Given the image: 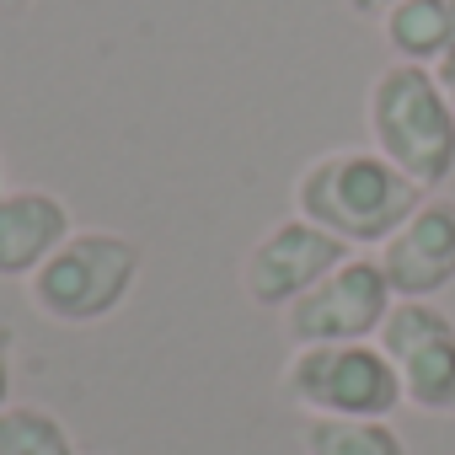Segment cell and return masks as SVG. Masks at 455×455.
<instances>
[{
	"mask_svg": "<svg viewBox=\"0 0 455 455\" xmlns=\"http://www.w3.org/2000/svg\"><path fill=\"white\" fill-rule=\"evenodd\" d=\"M0 182H6V177H0ZM0 193H6V188H0Z\"/></svg>",
	"mask_w": 455,
	"mask_h": 455,
	"instance_id": "17",
	"label": "cell"
},
{
	"mask_svg": "<svg viewBox=\"0 0 455 455\" xmlns=\"http://www.w3.org/2000/svg\"><path fill=\"white\" fill-rule=\"evenodd\" d=\"M70 209L44 188L0 193V279H33L65 242H70Z\"/></svg>",
	"mask_w": 455,
	"mask_h": 455,
	"instance_id": "9",
	"label": "cell"
},
{
	"mask_svg": "<svg viewBox=\"0 0 455 455\" xmlns=\"http://www.w3.org/2000/svg\"><path fill=\"white\" fill-rule=\"evenodd\" d=\"M391 306H396V295H391L380 263L354 252L348 263H338L316 290H306L284 311V332L295 348H306V343H370L380 332V322L391 316Z\"/></svg>",
	"mask_w": 455,
	"mask_h": 455,
	"instance_id": "5",
	"label": "cell"
},
{
	"mask_svg": "<svg viewBox=\"0 0 455 455\" xmlns=\"http://www.w3.org/2000/svg\"><path fill=\"white\" fill-rule=\"evenodd\" d=\"M402 380V402L418 412H455V322L428 300H396L375 332Z\"/></svg>",
	"mask_w": 455,
	"mask_h": 455,
	"instance_id": "6",
	"label": "cell"
},
{
	"mask_svg": "<svg viewBox=\"0 0 455 455\" xmlns=\"http://www.w3.org/2000/svg\"><path fill=\"white\" fill-rule=\"evenodd\" d=\"M391 6H402V0H354V12H380V17H386Z\"/></svg>",
	"mask_w": 455,
	"mask_h": 455,
	"instance_id": "15",
	"label": "cell"
},
{
	"mask_svg": "<svg viewBox=\"0 0 455 455\" xmlns=\"http://www.w3.org/2000/svg\"><path fill=\"white\" fill-rule=\"evenodd\" d=\"M428 193L380 150H327L295 177V214L354 252L380 247Z\"/></svg>",
	"mask_w": 455,
	"mask_h": 455,
	"instance_id": "1",
	"label": "cell"
},
{
	"mask_svg": "<svg viewBox=\"0 0 455 455\" xmlns=\"http://www.w3.org/2000/svg\"><path fill=\"white\" fill-rule=\"evenodd\" d=\"M306 455H407V439L386 418H306Z\"/></svg>",
	"mask_w": 455,
	"mask_h": 455,
	"instance_id": "11",
	"label": "cell"
},
{
	"mask_svg": "<svg viewBox=\"0 0 455 455\" xmlns=\"http://www.w3.org/2000/svg\"><path fill=\"white\" fill-rule=\"evenodd\" d=\"M380 33L396 60L439 65L444 54H455V0H402L380 17Z\"/></svg>",
	"mask_w": 455,
	"mask_h": 455,
	"instance_id": "10",
	"label": "cell"
},
{
	"mask_svg": "<svg viewBox=\"0 0 455 455\" xmlns=\"http://www.w3.org/2000/svg\"><path fill=\"white\" fill-rule=\"evenodd\" d=\"M434 76H439V92H444V102H450V113H455V54H444V60L434 65Z\"/></svg>",
	"mask_w": 455,
	"mask_h": 455,
	"instance_id": "14",
	"label": "cell"
},
{
	"mask_svg": "<svg viewBox=\"0 0 455 455\" xmlns=\"http://www.w3.org/2000/svg\"><path fill=\"white\" fill-rule=\"evenodd\" d=\"M28 6V0H0V12H22Z\"/></svg>",
	"mask_w": 455,
	"mask_h": 455,
	"instance_id": "16",
	"label": "cell"
},
{
	"mask_svg": "<svg viewBox=\"0 0 455 455\" xmlns=\"http://www.w3.org/2000/svg\"><path fill=\"white\" fill-rule=\"evenodd\" d=\"M0 455H76L70 428L33 402L0 407Z\"/></svg>",
	"mask_w": 455,
	"mask_h": 455,
	"instance_id": "12",
	"label": "cell"
},
{
	"mask_svg": "<svg viewBox=\"0 0 455 455\" xmlns=\"http://www.w3.org/2000/svg\"><path fill=\"white\" fill-rule=\"evenodd\" d=\"M279 391L306 418H391L402 380L380 343H306L284 359Z\"/></svg>",
	"mask_w": 455,
	"mask_h": 455,
	"instance_id": "4",
	"label": "cell"
},
{
	"mask_svg": "<svg viewBox=\"0 0 455 455\" xmlns=\"http://www.w3.org/2000/svg\"><path fill=\"white\" fill-rule=\"evenodd\" d=\"M364 118H370L375 150L396 172H407L423 193L450 182V172H455V113H450V102L439 92L434 65L391 60L370 81Z\"/></svg>",
	"mask_w": 455,
	"mask_h": 455,
	"instance_id": "2",
	"label": "cell"
},
{
	"mask_svg": "<svg viewBox=\"0 0 455 455\" xmlns=\"http://www.w3.org/2000/svg\"><path fill=\"white\" fill-rule=\"evenodd\" d=\"M348 258H354L348 242H338V236L322 231V225L290 214V220L274 225V231H263L258 247L247 252V263H242V295L258 311H290L306 290H316Z\"/></svg>",
	"mask_w": 455,
	"mask_h": 455,
	"instance_id": "7",
	"label": "cell"
},
{
	"mask_svg": "<svg viewBox=\"0 0 455 455\" xmlns=\"http://www.w3.org/2000/svg\"><path fill=\"white\" fill-rule=\"evenodd\" d=\"M396 300H428L455 284V204L423 198L375 252Z\"/></svg>",
	"mask_w": 455,
	"mask_h": 455,
	"instance_id": "8",
	"label": "cell"
},
{
	"mask_svg": "<svg viewBox=\"0 0 455 455\" xmlns=\"http://www.w3.org/2000/svg\"><path fill=\"white\" fill-rule=\"evenodd\" d=\"M140 279V247L118 231H76L33 279L28 300L60 327L108 322Z\"/></svg>",
	"mask_w": 455,
	"mask_h": 455,
	"instance_id": "3",
	"label": "cell"
},
{
	"mask_svg": "<svg viewBox=\"0 0 455 455\" xmlns=\"http://www.w3.org/2000/svg\"><path fill=\"white\" fill-rule=\"evenodd\" d=\"M12 354H17V338L12 327H0V407H12Z\"/></svg>",
	"mask_w": 455,
	"mask_h": 455,
	"instance_id": "13",
	"label": "cell"
}]
</instances>
